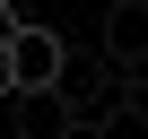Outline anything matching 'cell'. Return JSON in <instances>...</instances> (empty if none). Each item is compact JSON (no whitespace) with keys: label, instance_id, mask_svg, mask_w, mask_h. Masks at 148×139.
Returning <instances> with one entry per match:
<instances>
[{"label":"cell","instance_id":"8","mask_svg":"<svg viewBox=\"0 0 148 139\" xmlns=\"http://www.w3.org/2000/svg\"><path fill=\"white\" fill-rule=\"evenodd\" d=\"M139 104H148V96H139Z\"/></svg>","mask_w":148,"mask_h":139},{"label":"cell","instance_id":"7","mask_svg":"<svg viewBox=\"0 0 148 139\" xmlns=\"http://www.w3.org/2000/svg\"><path fill=\"white\" fill-rule=\"evenodd\" d=\"M9 26H26V0H0V35H9Z\"/></svg>","mask_w":148,"mask_h":139},{"label":"cell","instance_id":"1","mask_svg":"<svg viewBox=\"0 0 148 139\" xmlns=\"http://www.w3.org/2000/svg\"><path fill=\"white\" fill-rule=\"evenodd\" d=\"M52 96L70 104V122H79V130H96L105 113H122V104L139 96V78H122V70H113V61H70Z\"/></svg>","mask_w":148,"mask_h":139},{"label":"cell","instance_id":"3","mask_svg":"<svg viewBox=\"0 0 148 139\" xmlns=\"http://www.w3.org/2000/svg\"><path fill=\"white\" fill-rule=\"evenodd\" d=\"M96 61H113L122 78L148 70V0H105V26H96Z\"/></svg>","mask_w":148,"mask_h":139},{"label":"cell","instance_id":"2","mask_svg":"<svg viewBox=\"0 0 148 139\" xmlns=\"http://www.w3.org/2000/svg\"><path fill=\"white\" fill-rule=\"evenodd\" d=\"M61 70H70V44L52 26H9V78H18V96L61 87Z\"/></svg>","mask_w":148,"mask_h":139},{"label":"cell","instance_id":"6","mask_svg":"<svg viewBox=\"0 0 148 139\" xmlns=\"http://www.w3.org/2000/svg\"><path fill=\"white\" fill-rule=\"evenodd\" d=\"M18 96V78H9V35H0V104Z\"/></svg>","mask_w":148,"mask_h":139},{"label":"cell","instance_id":"4","mask_svg":"<svg viewBox=\"0 0 148 139\" xmlns=\"http://www.w3.org/2000/svg\"><path fill=\"white\" fill-rule=\"evenodd\" d=\"M0 113H9V139H70V130H79V122H70V104H61L52 87H35V96H9Z\"/></svg>","mask_w":148,"mask_h":139},{"label":"cell","instance_id":"5","mask_svg":"<svg viewBox=\"0 0 148 139\" xmlns=\"http://www.w3.org/2000/svg\"><path fill=\"white\" fill-rule=\"evenodd\" d=\"M96 139H148V104L131 96L122 113H105V122H96Z\"/></svg>","mask_w":148,"mask_h":139}]
</instances>
